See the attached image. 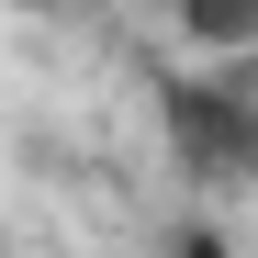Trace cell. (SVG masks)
<instances>
[{
    "mask_svg": "<svg viewBox=\"0 0 258 258\" xmlns=\"http://www.w3.org/2000/svg\"><path fill=\"white\" fill-rule=\"evenodd\" d=\"M191 12V34H213V45H247L258 34V0H180Z\"/></svg>",
    "mask_w": 258,
    "mask_h": 258,
    "instance_id": "1",
    "label": "cell"
}]
</instances>
